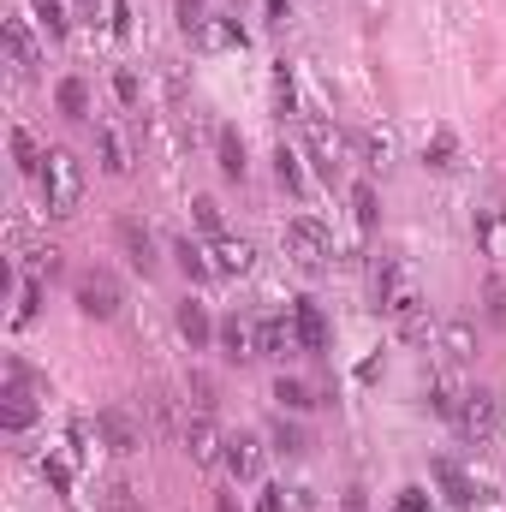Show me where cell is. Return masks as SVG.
<instances>
[{
  "instance_id": "obj_27",
  "label": "cell",
  "mask_w": 506,
  "mask_h": 512,
  "mask_svg": "<svg viewBox=\"0 0 506 512\" xmlns=\"http://www.w3.org/2000/svg\"><path fill=\"white\" fill-rule=\"evenodd\" d=\"M60 114L66 120H90V84L84 78H66L60 84Z\"/></svg>"
},
{
  "instance_id": "obj_20",
  "label": "cell",
  "mask_w": 506,
  "mask_h": 512,
  "mask_svg": "<svg viewBox=\"0 0 506 512\" xmlns=\"http://www.w3.org/2000/svg\"><path fill=\"white\" fill-rule=\"evenodd\" d=\"M215 167H221L227 179H245V137H239L233 126L215 131Z\"/></svg>"
},
{
  "instance_id": "obj_9",
  "label": "cell",
  "mask_w": 506,
  "mask_h": 512,
  "mask_svg": "<svg viewBox=\"0 0 506 512\" xmlns=\"http://www.w3.org/2000/svg\"><path fill=\"white\" fill-rule=\"evenodd\" d=\"M435 483H441L447 507H459V512H471L477 501H489V495H483V483H477L459 459H435Z\"/></svg>"
},
{
  "instance_id": "obj_8",
  "label": "cell",
  "mask_w": 506,
  "mask_h": 512,
  "mask_svg": "<svg viewBox=\"0 0 506 512\" xmlns=\"http://www.w3.org/2000/svg\"><path fill=\"white\" fill-rule=\"evenodd\" d=\"M96 441L108 447V453H137L143 447V423L131 417V411H120V405H108V411H96Z\"/></svg>"
},
{
  "instance_id": "obj_15",
  "label": "cell",
  "mask_w": 506,
  "mask_h": 512,
  "mask_svg": "<svg viewBox=\"0 0 506 512\" xmlns=\"http://www.w3.org/2000/svg\"><path fill=\"white\" fill-rule=\"evenodd\" d=\"M227 471H233L239 483H256V477H262V441H256L251 429L227 435Z\"/></svg>"
},
{
  "instance_id": "obj_17",
  "label": "cell",
  "mask_w": 506,
  "mask_h": 512,
  "mask_svg": "<svg viewBox=\"0 0 506 512\" xmlns=\"http://www.w3.org/2000/svg\"><path fill=\"white\" fill-rule=\"evenodd\" d=\"M477 251L489 262H506V209H477Z\"/></svg>"
},
{
  "instance_id": "obj_40",
  "label": "cell",
  "mask_w": 506,
  "mask_h": 512,
  "mask_svg": "<svg viewBox=\"0 0 506 512\" xmlns=\"http://www.w3.org/2000/svg\"><path fill=\"white\" fill-rule=\"evenodd\" d=\"M179 24L197 36V24H203V0H179Z\"/></svg>"
},
{
  "instance_id": "obj_19",
  "label": "cell",
  "mask_w": 506,
  "mask_h": 512,
  "mask_svg": "<svg viewBox=\"0 0 506 512\" xmlns=\"http://www.w3.org/2000/svg\"><path fill=\"white\" fill-rule=\"evenodd\" d=\"M441 352H447V364H471V358H477V328H471L465 316H453V322L441 328Z\"/></svg>"
},
{
  "instance_id": "obj_26",
  "label": "cell",
  "mask_w": 506,
  "mask_h": 512,
  "mask_svg": "<svg viewBox=\"0 0 506 512\" xmlns=\"http://www.w3.org/2000/svg\"><path fill=\"white\" fill-rule=\"evenodd\" d=\"M96 149H102V167H108V173H126V167H131L126 137H120L114 126H102V131H96Z\"/></svg>"
},
{
  "instance_id": "obj_42",
  "label": "cell",
  "mask_w": 506,
  "mask_h": 512,
  "mask_svg": "<svg viewBox=\"0 0 506 512\" xmlns=\"http://www.w3.org/2000/svg\"><path fill=\"white\" fill-rule=\"evenodd\" d=\"M489 316H495V322H506V286H501V280L489 286Z\"/></svg>"
},
{
  "instance_id": "obj_11",
  "label": "cell",
  "mask_w": 506,
  "mask_h": 512,
  "mask_svg": "<svg viewBox=\"0 0 506 512\" xmlns=\"http://www.w3.org/2000/svg\"><path fill=\"white\" fill-rule=\"evenodd\" d=\"M6 66H12V78H18V84H30V78H36V36H30V24H24V18H6Z\"/></svg>"
},
{
  "instance_id": "obj_12",
  "label": "cell",
  "mask_w": 506,
  "mask_h": 512,
  "mask_svg": "<svg viewBox=\"0 0 506 512\" xmlns=\"http://www.w3.org/2000/svg\"><path fill=\"white\" fill-rule=\"evenodd\" d=\"M292 322H298V346H304L310 358H328V316H322V304L298 298V304H292Z\"/></svg>"
},
{
  "instance_id": "obj_28",
  "label": "cell",
  "mask_w": 506,
  "mask_h": 512,
  "mask_svg": "<svg viewBox=\"0 0 506 512\" xmlns=\"http://www.w3.org/2000/svg\"><path fill=\"white\" fill-rule=\"evenodd\" d=\"M352 221H358V233H376V185H352Z\"/></svg>"
},
{
  "instance_id": "obj_2",
  "label": "cell",
  "mask_w": 506,
  "mask_h": 512,
  "mask_svg": "<svg viewBox=\"0 0 506 512\" xmlns=\"http://www.w3.org/2000/svg\"><path fill=\"white\" fill-rule=\"evenodd\" d=\"M36 399H48V382L24 364V358H6V393H0V423L18 435L36 423Z\"/></svg>"
},
{
  "instance_id": "obj_10",
  "label": "cell",
  "mask_w": 506,
  "mask_h": 512,
  "mask_svg": "<svg viewBox=\"0 0 506 512\" xmlns=\"http://www.w3.org/2000/svg\"><path fill=\"white\" fill-rule=\"evenodd\" d=\"M256 340H262V358H274V364H286V358H298L304 346H298V322L292 316H262L256 322Z\"/></svg>"
},
{
  "instance_id": "obj_4",
  "label": "cell",
  "mask_w": 506,
  "mask_h": 512,
  "mask_svg": "<svg viewBox=\"0 0 506 512\" xmlns=\"http://www.w3.org/2000/svg\"><path fill=\"white\" fill-rule=\"evenodd\" d=\"M72 298H78V310H84L90 322H114L120 304H126V292H120V280H114L108 268H84V274L72 280Z\"/></svg>"
},
{
  "instance_id": "obj_31",
  "label": "cell",
  "mask_w": 506,
  "mask_h": 512,
  "mask_svg": "<svg viewBox=\"0 0 506 512\" xmlns=\"http://www.w3.org/2000/svg\"><path fill=\"white\" fill-rule=\"evenodd\" d=\"M274 399H280L286 411H310V405H316V393H310L304 382H292V376H280V382H274Z\"/></svg>"
},
{
  "instance_id": "obj_38",
  "label": "cell",
  "mask_w": 506,
  "mask_h": 512,
  "mask_svg": "<svg viewBox=\"0 0 506 512\" xmlns=\"http://www.w3.org/2000/svg\"><path fill=\"white\" fill-rule=\"evenodd\" d=\"M393 512H429V495H423V489H399Z\"/></svg>"
},
{
  "instance_id": "obj_14",
  "label": "cell",
  "mask_w": 506,
  "mask_h": 512,
  "mask_svg": "<svg viewBox=\"0 0 506 512\" xmlns=\"http://www.w3.org/2000/svg\"><path fill=\"white\" fill-rule=\"evenodd\" d=\"M120 251H126V262L149 280L155 268H161V256H155V239H149V227L143 221H120Z\"/></svg>"
},
{
  "instance_id": "obj_39",
  "label": "cell",
  "mask_w": 506,
  "mask_h": 512,
  "mask_svg": "<svg viewBox=\"0 0 506 512\" xmlns=\"http://www.w3.org/2000/svg\"><path fill=\"white\" fill-rule=\"evenodd\" d=\"M114 96H120L126 108H137V96H143V90H137V78H131V72H120V78H114Z\"/></svg>"
},
{
  "instance_id": "obj_5",
  "label": "cell",
  "mask_w": 506,
  "mask_h": 512,
  "mask_svg": "<svg viewBox=\"0 0 506 512\" xmlns=\"http://www.w3.org/2000/svg\"><path fill=\"white\" fill-rule=\"evenodd\" d=\"M179 441H185V453H191L197 471H215V465L227 459V435L215 429V411H191V417L179 423Z\"/></svg>"
},
{
  "instance_id": "obj_32",
  "label": "cell",
  "mask_w": 506,
  "mask_h": 512,
  "mask_svg": "<svg viewBox=\"0 0 506 512\" xmlns=\"http://www.w3.org/2000/svg\"><path fill=\"white\" fill-rule=\"evenodd\" d=\"M274 108H280V120H286V114H298V84H292V72H286V60L274 66Z\"/></svg>"
},
{
  "instance_id": "obj_36",
  "label": "cell",
  "mask_w": 506,
  "mask_h": 512,
  "mask_svg": "<svg viewBox=\"0 0 506 512\" xmlns=\"http://www.w3.org/2000/svg\"><path fill=\"white\" fill-rule=\"evenodd\" d=\"M36 304H42V286L30 280V286L18 292V310H12V328H30V322H36Z\"/></svg>"
},
{
  "instance_id": "obj_1",
  "label": "cell",
  "mask_w": 506,
  "mask_h": 512,
  "mask_svg": "<svg viewBox=\"0 0 506 512\" xmlns=\"http://www.w3.org/2000/svg\"><path fill=\"white\" fill-rule=\"evenodd\" d=\"M36 179H42V209H48L54 221L78 215V203H84V161H78L72 149H48Z\"/></svg>"
},
{
  "instance_id": "obj_33",
  "label": "cell",
  "mask_w": 506,
  "mask_h": 512,
  "mask_svg": "<svg viewBox=\"0 0 506 512\" xmlns=\"http://www.w3.org/2000/svg\"><path fill=\"white\" fill-rule=\"evenodd\" d=\"M191 221H197L209 239H221V203H215V197H197V203H191Z\"/></svg>"
},
{
  "instance_id": "obj_30",
  "label": "cell",
  "mask_w": 506,
  "mask_h": 512,
  "mask_svg": "<svg viewBox=\"0 0 506 512\" xmlns=\"http://www.w3.org/2000/svg\"><path fill=\"white\" fill-rule=\"evenodd\" d=\"M173 256H179L185 280H209V274H215V262H209V251H197L191 239H185V245H173Z\"/></svg>"
},
{
  "instance_id": "obj_37",
  "label": "cell",
  "mask_w": 506,
  "mask_h": 512,
  "mask_svg": "<svg viewBox=\"0 0 506 512\" xmlns=\"http://www.w3.org/2000/svg\"><path fill=\"white\" fill-rule=\"evenodd\" d=\"M286 512H316V489L310 483H292L286 489Z\"/></svg>"
},
{
  "instance_id": "obj_22",
  "label": "cell",
  "mask_w": 506,
  "mask_h": 512,
  "mask_svg": "<svg viewBox=\"0 0 506 512\" xmlns=\"http://www.w3.org/2000/svg\"><path fill=\"white\" fill-rule=\"evenodd\" d=\"M423 167H435V173H453V167H459V137H453L447 126L423 143Z\"/></svg>"
},
{
  "instance_id": "obj_6",
  "label": "cell",
  "mask_w": 506,
  "mask_h": 512,
  "mask_svg": "<svg viewBox=\"0 0 506 512\" xmlns=\"http://www.w3.org/2000/svg\"><path fill=\"white\" fill-rule=\"evenodd\" d=\"M298 120H304V143H310L316 173L322 179H340L346 173V137L334 131V120H322V114H298Z\"/></svg>"
},
{
  "instance_id": "obj_43",
  "label": "cell",
  "mask_w": 506,
  "mask_h": 512,
  "mask_svg": "<svg viewBox=\"0 0 506 512\" xmlns=\"http://www.w3.org/2000/svg\"><path fill=\"white\" fill-rule=\"evenodd\" d=\"M256 512H286V489H268V495L256 501Z\"/></svg>"
},
{
  "instance_id": "obj_3",
  "label": "cell",
  "mask_w": 506,
  "mask_h": 512,
  "mask_svg": "<svg viewBox=\"0 0 506 512\" xmlns=\"http://www.w3.org/2000/svg\"><path fill=\"white\" fill-rule=\"evenodd\" d=\"M280 245H286V256L298 262V268H328V256H334V233L316 221V215H292L286 221V233H280Z\"/></svg>"
},
{
  "instance_id": "obj_7",
  "label": "cell",
  "mask_w": 506,
  "mask_h": 512,
  "mask_svg": "<svg viewBox=\"0 0 506 512\" xmlns=\"http://www.w3.org/2000/svg\"><path fill=\"white\" fill-rule=\"evenodd\" d=\"M459 435H471V441H489L495 435V423H501V405H495V393L489 387H465V399H459Z\"/></svg>"
},
{
  "instance_id": "obj_34",
  "label": "cell",
  "mask_w": 506,
  "mask_h": 512,
  "mask_svg": "<svg viewBox=\"0 0 506 512\" xmlns=\"http://www.w3.org/2000/svg\"><path fill=\"white\" fill-rule=\"evenodd\" d=\"M30 6H36V18L48 24V36H66V30H72V18H66L60 0H30Z\"/></svg>"
},
{
  "instance_id": "obj_35",
  "label": "cell",
  "mask_w": 506,
  "mask_h": 512,
  "mask_svg": "<svg viewBox=\"0 0 506 512\" xmlns=\"http://www.w3.org/2000/svg\"><path fill=\"white\" fill-rule=\"evenodd\" d=\"M102 512H137V489L131 483H108L102 489Z\"/></svg>"
},
{
  "instance_id": "obj_24",
  "label": "cell",
  "mask_w": 506,
  "mask_h": 512,
  "mask_svg": "<svg viewBox=\"0 0 506 512\" xmlns=\"http://www.w3.org/2000/svg\"><path fill=\"white\" fill-rule=\"evenodd\" d=\"M274 179H280V191H292V197H304V191H310V185H304V167H298V155H292L286 143L274 149Z\"/></svg>"
},
{
  "instance_id": "obj_23",
  "label": "cell",
  "mask_w": 506,
  "mask_h": 512,
  "mask_svg": "<svg viewBox=\"0 0 506 512\" xmlns=\"http://www.w3.org/2000/svg\"><path fill=\"white\" fill-rule=\"evenodd\" d=\"M268 441H274V453H280V459H304V453H310V435H304L298 423H286V417L268 429Z\"/></svg>"
},
{
  "instance_id": "obj_16",
  "label": "cell",
  "mask_w": 506,
  "mask_h": 512,
  "mask_svg": "<svg viewBox=\"0 0 506 512\" xmlns=\"http://www.w3.org/2000/svg\"><path fill=\"white\" fill-rule=\"evenodd\" d=\"M209 262H215V274H251V268H256V251L245 245V239L221 233V239L209 245Z\"/></svg>"
},
{
  "instance_id": "obj_21",
  "label": "cell",
  "mask_w": 506,
  "mask_h": 512,
  "mask_svg": "<svg viewBox=\"0 0 506 512\" xmlns=\"http://www.w3.org/2000/svg\"><path fill=\"white\" fill-rule=\"evenodd\" d=\"M197 42L203 48H245V24L239 18H203L197 24Z\"/></svg>"
},
{
  "instance_id": "obj_41",
  "label": "cell",
  "mask_w": 506,
  "mask_h": 512,
  "mask_svg": "<svg viewBox=\"0 0 506 512\" xmlns=\"http://www.w3.org/2000/svg\"><path fill=\"white\" fill-rule=\"evenodd\" d=\"M340 512H370V495H364V489H346V495H340Z\"/></svg>"
},
{
  "instance_id": "obj_25",
  "label": "cell",
  "mask_w": 506,
  "mask_h": 512,
  "mask_svg": "<svg viewBox=\"0 0 506 512\" xmlns=\"http://www.w3.org/2000/svg\"><path fill=\"white\" fill-rule=\"evenodd\" d=\"M42 155H48V149H42L30 131L12 126V161H18V173H42Z\"/></svg>"
},
{
  "instance_id": "obj_18",
  "label": "cell",
  "mask_w": 506,
  "mask_h": 512,
  "mask_svg": "<svg viewBox=\"0 0 506 512\" xmlns=\"http://www.w3.org/2000/svg\"><path fill=\"white\" fill-rule=\"evenodd\" d=\"M215 328H221V322H209V310H203L197 298H185V304H179V334L191 340V352H203V346L215 340Z\"/></svg>"
},
{
  "instance_id": "obj_29",
  "label": "cell",
  "mask_w": 506,
  "mask_h": 512,
  "mask_svg": "<svg viewBox=\"0 0 506 512\" xmlns=\"http://www.w3.org/2000/svg\"><path fill=\"white\" fill-rule=\"evenodd\" d=\"M358 149H364V161H370V167H387V161H393V137H387L381 126L358 131Z\"/></svg>"
},
{
  "instance_id": "obj_45",
  "label": "cell",
  "mask_w": 506,
  "mask_h": 512,
  "mask_svg": "<svg viewBox=\"0 0 506 512\" xmlns=\"http://www.w3.org/2000/svg\"><path fill=\"white\" fill-rule=\"evenodd\" d=\"M215 512H239L233 507V495H215Z\"/></svg>"
},
{
  "instance_id": "obj_13",
  "label": "cell",
  "mask_w": 506,
  "mask_h": 512,
  "mask_svg": "<svg viewBox=\"0 0 506 512\" xmlns=\"http://www.w3.org/2000/svg\"><path fill=\"white\" fill-rule=\"evenodd\" d=\"M215 340H221V352H227L233 364H251V358H262V340H256V322H245V316H227V322L215 328Z\"/></svg>"
},
{
  "instance_id": "obj_44",
  "label": "cell",
  "mask_w": 506,
  "mask_h": 512,
  "mask_svg": "<svg viewBox=\"0 0 506 512\" xmlns=\"http://www.w3.org/2000/svg\"><path fill=\"white\" fill-rule=\"evenodd\" d=\"M268 6V24H286V12H292V0H262Z\"/></svg>"
}]
</instances>
